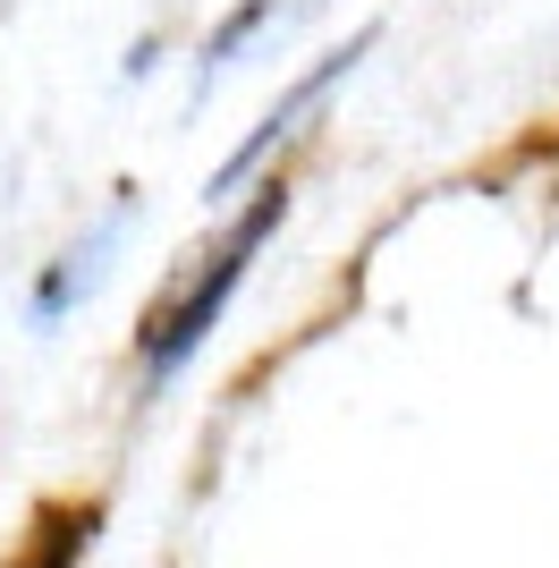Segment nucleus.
I'll use <instances>...</instances> for the list:
<instances>
[{
	"label": "nucleus",
	"mask_w": 559,
	"mask_h": 568,
	"mask_svg": "<svg viewBox=\"0 0 559 568\" xmlns=\"http://www.w3.org/2000/svg\"><path fill=\"white\" fill-rule=\"evenodd\" d=\"M170 69V34L153 26V34H136L128 43V60H119V85H144V77H162Z\"/></svg>",
	"instance_id": "nucleus-6"
},
{
	"label": "nucleus",
	"mask_w": 559,
	"mask_h": 568,
	"mask_svg": "<svg viewBox=\"0 0 559 568\" xmlns=\"http://www.w3.org/2000/svg\"><path fill=\"white\" fill-rule=\"evenodd\" d=\"M288 213H297V179H288V170H263L237 204H221V230L186 255V272L153 297V314H144V332H136L144 399H162L170 382H186V365H195V356L212 348V332L230 323V306L246 297L263 246L288 230Z\"/></svg>",
	"instance_id": "nucleus-1"
},
{
	"label": "nucleus",
	"mask_w": 559,
	"mask_h": 568,
	"mask_svg": "<svg viewBox=\"0 0 559 568\" xmlns=\"http://www.w3.org/2000/svg\"><path fill=\"white\" fill-rule=\"evenodd\" d=\"M136 230H144V195L136 187H111L102 204H93L85 221H77L60 246H51L43 263H34V281H26V332L34 339H51V332H69L77 314L102 297V288L119 281V263H128V246H136Z\"/></svg>",
	"instance_id": "nucleus-3"
},
{
	"label": "nucleus",
	"mask_w": 559,
	"mask_h": 568,
	"mask_svg": "<svg viewBox=\"0 0 559 568\" xmlns=\"http://www.w3.org/2000/svg\"><path fill=\"white\" fill-rule=\"evenodd\" d=\"M314 9H323V0H230V9L195 34V51H186V111H204L246 60H263V51H272L297 18H314Z\"/></svg>",
	"instance_id": "nucleus-4"
},
{
	"label": "nucleus",
	"mask_w": 559,
	"mask_h": 568,
	"mask_svg": "<svg viewBox=\"0 0 559 568\" xmlns=\"http://www.w3.org/2000/svg\"><path fill=\"white\" fill-rule=\"evenodd\" d=\"M85 544H93V509H77V518L60 526V535H51V544L34 551L26 568H77V560H85Z\"/></svg>",
	"instance_id": "nucleus-5"
},
{
	"label": "nucleus",
	"mask_w": 559,
	"mask_h": 568,
	"mask_svg": "<svg viewBox=\"0 0 559 568\" xmlns=\"http://www.w3.org/2000/svg\"><path fill=\"white\" fill-rule=\"evenodd\" d=\"M373 51H382V18H365L348 43H323L305 69L280 77V94L263 102V119L230 144V153H221V162H212V179H204V204H212V213H221V204H237L263 170H288V153H297V144L331 119V102L356 85V69H365Z\"/></svg>",
	"instance_id": "nucleus-2"
}]
</instances>
